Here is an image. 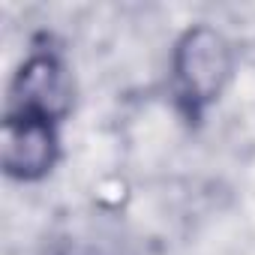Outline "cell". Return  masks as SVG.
I'll return each instance as SVG.
<instances>
[{"mask_svg":"<svg viewBox=\"0 0 255 255\" xmlns=\"http://www.w3.org/2000/svg\"><path fill=\"white\" fill-rule=\"evenodd\" d=\"M237 66L234 42L213 24H189L171 45L168 90L186 123H201L225 96Z\"/></svg>","mask_w":255,"mask_h":255,"instance_id":"cell-1","label":"cell"},{"mask_svg":"<svg viewBox=\"0 0 255 255\" xmlns=\"http://www.w3.org/2000/svg\"><path fill=\"white\" fill-rule=\"evenodd\" d=\"M60 126L36 117L3 114L0 123V168L9 180L39 183L60 162Z\"/></svg>","mask_w":255,"mask_h":255,"instance_id":"cell-3","label":"cell"},{"mask_svg":"<svg viewBox=\"0 0 255 255\" xmlns=\"http://www.w3.org/2000/svg\"><path fill=\"white\" fill-rule=\"evenodd\" d=\"M75 105V81L69 63L54 45H33L18 69L12 72L6 90V111L18 117H36L63 126Z\"/></svg>","mask_w":255,"mask_h":255,"instance_id":"cell-2","label":"cell"}]
</instances>
